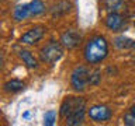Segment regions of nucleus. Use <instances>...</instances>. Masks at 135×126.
Instances as JSON below:
<instances>
[{
	"instance_id": "nucleus-18",
	"label": "nucleus",
	"mask_w": 135,
	"mask_h": 126,
	"mask_svg": "<svg viewBox=\"0 0 135 126\" xmlns=\"http://www.w3.org/2000/svg\"><path fill=\"white\" fill-rule=\"evenodd\" d=\"M134 27H135V23H134Z\"/></svg>"
},
{
	"instance_id": "nucleus-11",
	"label": "nucleus",
	"mask_w": 135,
	"mask_h": 126,
	"mask_svg": "<svg viewBox=\"0 0 135 126\" xmlns=\"http://www.w3.org/2000/svg\"><path fill=\"white\" fill-rule=\"evenodd\" d=\"M70 8H72V3L59 2L58 4H55V6L51 8V14L54 17H59V15H63V14H66V13H69Z\"/></svg>"
},
{
	"instance_id": "nucleus-17",
	"label": "nucleus",
	"mask_w": 135,
	"mask_h": 126,
	"mask_svg": "<svg viewBox=\"0 0 135 126\" xmlns=\"http://www.w3.org/2000/svg\"><path fill=\"white\" fill-rule=\"evenodd\" d=\"M23 118H30V112H28V111L24 112V113H23Z\"/></svg>"
},
{
	"instance_id": "nucleus-9",
	"label": "nucleus",
	"mask_w": 135,
	"mask_h": 126,
	"mask_svg": "<svg viewBox=\"0 0 135 126\" xmlns=\"http://www.w3.org/2000/svg\"><path fill=\"white\" fill-rule=\"evenodd\" d=\"M80 41H82V35L78 31H75V29H69L65 34H62V36H61V44L66 49L76 48L80 44Z\"/></svg>"
},
{
	"instance_id": "nucleus-1",
	"label": "nucleus",
	"mask_w": 135,
	"mask_h": 126,
	"mask_svg": "<svg viewBox=\"0 0 135 126\" xmlns=\"http://www.w3.org/2000/svg\"><path fill=\"white\" fill-rule=\"evenodd\" d=\"M61 116L65 118L66 125L78 126L86 115V101L82 97H66L61 104Z\"/></svg>"
},
{
	"instance_id": "nucleus-10",
	"label": "nucleus",
	"mask_w": 135,
	"mask_h": 126,
	"mask_svg": "<svg viewBox=\"0 0 135 126\" xmlns=\"http://www.w3.org/2000/svg\"><path fill=\"white\" fill-rule=\"evenodd\" d=\"M18 56L23 59V62L27 65V67H30V69H37L38 67V62L37 59L34 57V55L30 52V50H25V49H21L18 52Z\"/></svg>"
},
{
	"instance_id": "nucleus-7",
	"label": "nucleus",
	"mask_w": 135,
	"mask_h": 126,
	"mask_svg": "<svg viewBox=\"0 0 135 126\" xmlns=\"http://www.w3.org/2000/svg\"><path fill=\"white\" fill-rule=\"evenodd\" d=\"M127 21L118 11H113L108 13L107 17H105V27L108 29H111L114 32H120L125 28Z\"/></svg>"
},
{
	"instance_id": "nucleus-16",
	"label": "nucleus",
	"mask_w": 135,
	"mask_h": 126,
	"mask_svg": "<svg viewBox=\"0 0 135 126\" xmlns=\"http://www.w3.org/2000/svg\"><path fill=\"white\" fill-rule=\"evenodd\" d=\"M55 120H56V112H55V111L45 112V115H44V125L52 126L55 123Z\"/></svg>"
},
{
	"instance_id": "nucleus-13",
	"label": "nucleus",
	"mask_w": 135,
	"mask_h": 126,
	"mask_svg": "<svg viewBox=\"0 0 135 126\" xmlns=\"http://www.w3.org/2000/svg\"><path fill=\"white\" fill-rule=\"evenodd\" d=\"M104 7L108 13L120 11L124 7V2L122 0H104Z\"/></svg>"
},
{
	"instance_id": "nucleus-5",
	"label": "nucleus",
	"mask_w": 135,
	"mask_h": 126,
	"mask_svg": "<svg viewBox=\"0 0 135 126\" xmlns=\"http://www.w3.org/2000/svg\"><path fill=\"white\" fill-rule=\"evenodd\" d=\"M63 56V45L51 42L40 50V59L45 63H55Z\"/></svg>"
},
{
	"instance_id": "nucleus-15",
	"label": "nucleus",
	"mask_w": 135,
	"mask_h": 126,
	"mask_svg": "<svg viewBox=\"0 0 135 126\" xmlns=\"http://www.w3.org/2000/svg\"><path fill=\"white\" fill-rule=\"evenodd\" d=\"M124 123L127 126H135V104L131 107L124 115Z\"/></svg>"
},
{
	"instance_id": "nucleus-2",
	"label": "nucleus",
	"mask_w": 135,
	"mask_h": 126,
	"mask_svg": "<svg viewBox=\"0 0 135 126\" xmlns=\"http://www.w3.org/2000/svg\"><path fill=\"white\" fill-rule=\"evenodd\" d=\"M108 55V44L104 36H94L84 46V59L90 65L103 62Z\"/></svg>"
},
{
	"instance_id": "nucleus-8",
	"label": "nucleus",
	"mask_w": 135,
	"mask_h": 126,
	"mask_svg": "<svg viewBox=\"0 0 135 126\" xmlns=\"http://www.w3.org/2000/svg\"><path fill=\"white\" fill-rule=\"evenodd\" d=\"M45 35V28L44 27H34L31 29H28L25 34H23L20 38L21 44H27V45H35L37 42H40Z\"/></svg>"
},
{
	"instance_id": "nucleus-3",
	"label": "nucleus",
	"mask_w": 135,
	"mask_h": 126,
	"mask_svg": "<svg viewBox=\"0 0 135 126\" xmlns=\"http://www.w3.org/2000/svg\"><path fill=\"white\" fill-rule=\"evenodd\" d=\"M91 77H93V70L87 66H76L70 74V84L75 91H84L91 84Z\"/></svg>"
},
{
	"instance_id": "nucleus-4",
	"label": "nucleus",
	"mask_w": 135,
	"mask_h": 126,
	"mask_svg": "<svg viewBox=\"0 0 135 126\" xmlns=\"http://www.w3.org/2000/svg\"><path fill=\"white\" fill-rule=\"evenodd\" d=\"M45 11V4L41 0H31L27 4H21L17 6L13 11V17L16 21H23L28 17L32 15H40Z\"/></svg>"
},
{
	"instance_id": "nucleus-12",
	"label": "nucleus",
	"mask_w": 135,
	"mask_h": 126,
	"mask_svg": "<svg viewBox=\"0 0 135 126\" xmlns=\"http://www.w3.org/2000/svg\"><path fill=\"white\" fill-rule=\"evenodd\" d=\"M24 87H25V84L21 81V80H17V78L8 80V81L4 83V86H3L6 92H18V91L23 90Z\"/></svg>"
},
{
	"instance_id": "nucleus-14",
	"label": "nucleus",
	"mask_w": 135,
	"mask_h": 126,
	"mask_svg": "<svg viewBox=\"0 0 135 126\" xmlns=\"http://www.w3.org/2000/svg\"><path fill=\"white\" fill-rule=\"evenodd\" d=\"M114 44H115V46L120 49H128V48H134L135 46V41L129 39V38H127V36H118V38H115Z\"/></svg>"
},
{
	"instance_id": "nucleus-6",
	"label": "nucleus",
	"mask_w": 135,
	"mask_h": 126,
	"mask_svg": "<svg viewBox=\"0 0 135 126\" xmlns=\"http://www.w3.org/2000/svg\"><path fill=\"white\" fill-rule=\"evenodd\" d=\"M87 115L91 120L97 122V123H103V122H107L111 119V109H110L107 105H93L87 109Z\"/></svg>"
}]
</instances>
